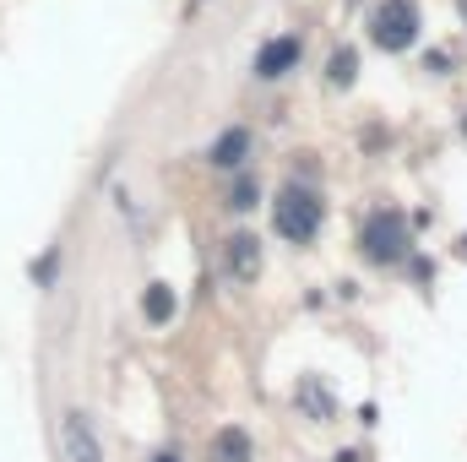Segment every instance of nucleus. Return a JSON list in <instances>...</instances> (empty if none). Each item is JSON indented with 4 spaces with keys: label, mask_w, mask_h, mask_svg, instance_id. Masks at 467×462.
Returning a JSON list of instances; mask_svg holds the SVG:
<instances>
[{
    "label": "nucleus",
    "mask_w": 467,
    "mask_h": 462,
    "mask_svg": "<svg viewBox=\"0 0 467 462\" xmlns=\"http://www.w3.org/2000/svg\"><path fill=\"white\" fill-rule=\"evenodd\" d=\"M358 250H364L369 261H397V256L408 250V224H402L397 213H375V218H364V229H358Z\"/></svg>",
    "instance_id": "3"
},
{
    "label": "nucleus",
    "mask_w": 467,
    "mask_h": 462,
    "mask_svg": "<svg viewBox=\"0 0 467 462\" xmlns=\"http://www.w3.org/2000/svg\"><path fill=\"white\" fill-rule=\"evenodd\" d=\"M207 457H213V462H250V436H244V430H234V425H229V430H218Z\"/></svg>",
    "instance_id": "8"
},
{
    "label": "nucleus",
    "mask_w": 467,
    "mask_h": 462,
    "mask_svg": "<svg viewBox=\"0 0 467 462\" xmlns=\"http://www.w3.org/2000/svg\"><path fill=\"white\" fill-rule=\"evenodd\" d=\"M272 229L283 234V239H294V245H305V239H316L321 234V202L310 196V191H277V207H272Z\"/></svg>",
    "instance_id": "1"
},
{
    "label": "nucleus",
    "mask_w": 467,
    "mask_h": 462,
    "mask_svg": "<svg viewBox=\"0 0 467 462\" xmlns=\"http://www.w3.org/2000/svg\"><path fill=\"white\" fill-rule=\"evenodd\" d=\"M299 408H305L310 419H332V414H337V397H332L327 386H316V381L305 375V381H299Z\"/></svg>",
    "instance_id": "10"
},
{
    "label": "nucleus",
    "mask_w": 467,
    "mask_h": 462,
    "mask_svg": "<svg viewBox=\"0 0 467 462\" xmlns=\"http://www.w3.org/2000/svg\"><path fill=\"white\" fill-rule=\"evenodd\" d=\"M244 152H250V131H244V125H229V131L213 142V163H218V169L244 163Z\"/></svg>",
    "instance_id": "7"
},
{
    "label": "nucleus",
    "mask_w": 467,
    "mask_h": 462,
    "mask_svg": "<svg viewBox=\"0 0 467 462\" xmlns=\"http://www.w3.org/2000/svg\"><path fill=\"white\" fill-rule=\"evenodd\" d=\"M60 457L66 462H104V446H99L88 414H66L60 419Z\"/></svg>",
    "instance_id": "4"
},
{
    "label": "nucleus",
    "mask_w": 467,
    "mask_h": 462,
    "mask_svg": "<svg viewBox=\"0 0 467 462\" xmlns=\"http://www.w3.org/2000/svg\"><path fill=\"white\" fill-rule=\"evenodd\" d=\"M229 207H234V213L255 207V180H239V185H234V191H229Z\"/></svg>",
    "instance_id": "12"
},
{
    "label": "nucleus",
    "mask_w": 467,
    "mask_h": 462,
    "mask_svg": "<svg viewBox=\"0 0 467 462\" xmlns=\"http://www.w3.org/2000/svg\"><path fill=\"white\" fill-rule=\"evenodd\" d=\"M332 82H337V88L353 82V49H337V55H332Z\"/></svg>",
    "instance_id": "11"
},
{
    "label": "nucleus",
    "mask_w": 467,
    "mask_h": 462,
    "mask_svg": "<svg viewBox=\"0 0 467 462\" xmlns=\"http://www.w3.org/2000/svg\"><path fill=\"white\" fill-rule=\"evenodd\" d=\"M223 272H229L234 283H255V278H261V245H255L250 234L223 239Z\"/></svg>",
    "instance_id": "5"
},
{
    "label": "nucleus",
    "mask_w": 467,
    "mask_h": 462,
    "mask_svg": "<svg viewBox=\"0 0 467 462\" xmlns=\"http://www.w3.org/2000/svg\"><path fill=\"white\" fill-rule=\"evenodd\" d=\"M141 316H147L152 327L174 321V289H169V283H152V289L141 294Z\"/></svg>",
    "instance_id": "9"
},
{
    "label": "nucleus",
    "mask_w": 467,
    "mask_h": 462,
    "mask_svg": "<svg viewBox=\"0 0 467 462\" xmlns=\"http://www.w3.org/2000/svg\"><path fill=\"white\" fill-rule=\"evenodd\" d=\"M369 27H375L369 38H375L386 55H402V49L419 38V5H413V0H380V11H375Z\"/></svg>",
    "instance_id": "2"
},
{
    "label": "nucleus",
    "mask_w": 467,
    "mask_h": 462,
    "mask_svg": "<svg viewBox=\"0 0 467 462\" xmlns=\"http://www.w3.org/2000/svg\"><path fill=\"white\" fill-rule=\"evenodd\" d=\"M299 66V38L288 33V38H272V44H261V55H255V77H266V82H277V77H288Z\"/></svg>",
    "instance_id": "6"
},
{
    "label": "nucleus",
    "mask_w": 467,
    "mask_h": 462,
    "mask_svg": "<svg viewBox=\"0 0 467 462\" xmlns=\"http://www.w3.org/2000/svg\"><path fill=\"white\" fill-rule=\"evenodd\" d=\"M158 462H180V457H169V452H163V457H158Z\"/></svg>",
    "instance_id": "13"
}]
</instances>
